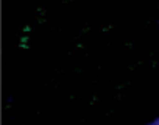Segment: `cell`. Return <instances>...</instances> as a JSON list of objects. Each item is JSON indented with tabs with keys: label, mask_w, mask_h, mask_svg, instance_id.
<instances>
[]
</instances>
